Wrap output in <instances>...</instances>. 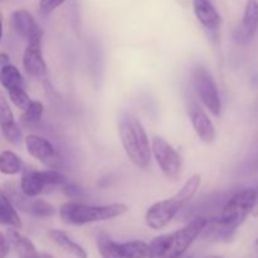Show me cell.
Here are the masks:
<instances>
[{"label":"cell","instance_id":"1","mask_svg":"<svg viewBox=\"0 0 258 258\" xmlns=\"http://www.w3.org/2000/svg\"><path fill=\"white\" fill-rule=\"evenodd\" d=\"M256 207V189L247 188L238 191L224 204L218 218L208 222L212 234L217 239H223V241L231 239L236 229L246 221L247 217Z\"/></svg>","mask_w":258,"mask_h":258},{"label":"cell","instance_id":"2","mask_svg":"<svg viewBox=\"0 0 258 258\" xmlns=\"http://www.w3.org/2000/svg\"><path fill=\"white\" fill-rule=\"evenodd\" d=\"M209 219L197 217L178 231L155 237L149 243V258H179L206 231Z\"/></svg>","mask_w":258,"mask_h":258},{"label":"cell","instance_id":"3","mask_svg":"<svg viewBox=\"0 0 258 258\" xmlns=\"http://www.w3.org/2000/svg\"><path fill=\"white\" fill-rule=\"evenodd\" d=\"M118 135L126 156L139 169H146L151 161V143L141 121L131 112L118 118Z\"/></svg>","mask_w":258,"mask_h":258},{"label":"cell","instance_id":"4","mask_svg":"<svg viewBox=\"0 0 258 258\" xmlns=\"http://www.w3.org/2000/svg\"><path fill=\"white\" fill-rule=\"evenodd\" d=\"M127 211L128 207L123 203L90 206L77 201H68L59 207L58 214L63 223L70 226H85L118 218L127 213Z\"/></svg>","mask_w":258,"mask_h":258},{"label":"cell","instance_id":"5","mask_svg":"<svg viewBox=\"0 0 258 258\" xmlns=\"http://www.w3.org/2000/svg\"><path fill=\"white\" fill-rule=\"evenodd\" d=\"M151 156H154L163 175L169 180H178L183 170V159L179 151L165 139L156 136L151 141Z\"/></svg>","mask_w":258,"mask_h":258},{"label":"cell","instance_id":"6","mask_svg":"<svg viewBox=\"0 0 258 258\" xmlns=\"http://www.w3.org/2000/svg\"><path fill=\"white\" fill-rule=\"evenodd\" d=\"M193 86L202 105L213 116L218 117L222 111L221 96L216 80L203 66H197L193 70Z\"/></svg>","mask_w":258,"mask_h":258},{"label":"cell","instance_id":"7","mask_svg":"<svg viewBox=\"0 0 258 258\" xmlns=\"http://www.w3.org/2000/svg\"><path fill=\"white\" fill-rule=\"evenodd\" d=\"M27 153L35 160L40 161L49 169H62L63 159L60 156L59 151L54 148L52 143L48 139L43 136L35 135V134H29L24 136L23 141Z\"/></svg>","mask_w":258,"mask_h":258},{"label":"cell","instance_id":"8","mask_svg":"<svg viewBox=\"0 0 258 258\" xmlns=\"http://www.w3.org/2000/svg\"><path fill=\"white\" fill-rule=\"evenodd\" d=\"M185 204L180 201L176 196L171 198L163 199L148 208L145 213V222L149 228L154 231L163 229L173 221L176 217V214L180 212V209Z\"/></svg>","mask_w":258,"mask_h":258},{"label":"cell","instance_id":"9","mask_svg":"<svg viewBox=\"0 0 258 258\" xmlns=\"http://www.w3.org/2000/svg\"><path fill=\"white\" fill-rule=\"evenodd\" d=\"M188 116L197 136L204 144H213L217 138L216 126L207 111L197 101H191L188 106Z\"/></svg>","mask_w":258,"mask_h":258},{"label":"cell","instance_id":"10","mask_svg":"<svg viewBox=\"0 0 258 258\" xmlns=\"http://www.w3.org/2000/svg\"><path fill=\"white\" fill-rule=\"evenodd\" d=\"M23 68L28 76L33 78H42L47 73V63L42 52V44L28 43L23 53Z\"/></svg>","mask_w":258,"mask_h":258},{"label":"cell","instance_id":"11","mask_svg":"<svg viewBox=\"0 0 258 258\" xmlns=\"http://www.w3.org/2000/svg\"><path fill=\"white\" fill-rule=\"evenodd\" d=\"M258 29V0H247L243 18L236 30V39L241 44H247L254 37Z\"/></svg>","mask_w":258,"mask_h":258},{"label":"cell","instance_id":"12","mask_svg":"<svg viewBox=\"0 0 258 258\" xmlns=\"http://www.w3.org/2000/svg\"><path fill=\"white\" fill-rule=\"evenodd\" d=\"M193 12L197 20L211 32H217L222 24V18L211 0H193Z\"/></svg>","mask_w":258,"mask_h":258},{"label":"cell","instance_id":"13","mask_svg":"<svg viewBox=\"0 0 258 258\" xmlns=\"http://www.w3.org/2000/svg\"><path fill=\"white\" fill-rule=\"evenodd\" d=\"M47 188L43 181L40 170L25 169L19 181V189L27 198H37Z\"/></svg>","mask_w":258,"mask_h":258},{"label":"cell","instance_id":"14","mask_svg":"<svg viewBox=\"0 0 258 258\" xmlns=\"http://www.w3.org/2000/svg\"><path fill=\"white\" fill-rule=\"evenodd\" d=\"M12 25L15 33L24 39H28L33 33L40 29L35 18L27 9H17L13 12Z\"/></svg>","mask_w":258,"mask_h":258},{"label":"cell","instance_id":"15","mask_svg":"<svg viewBox=\"0 0 258 258\" xmlns=\"http://www.w3.org/2000/svg\"><path fill=\"white\" fill-rule=\"evenodd\" d=\"M7 237L10 242V247H13L19 258H34L38 254L34 243L27 236L20 233L19 229L9 228L7 231Z\"/></svg>","mask_w":258,"mask_h":258},{"label":"cell","instance_id":"16","mask_svg":"<svg viewBox=\"0 0 258 258\" xmlns=\"http://www.w3.org/2000/svg\"><path fill=\"white\" fill-rule=\"evenodd\" d=\"M0 224L9 227V228L19 229V231L23 227L19 213L9 197L7 196L4 189H0Z\"/></svg>","mask_w":258,"mask_h":258},{"label":"cell","instance_id":"17","mask_svg":"<svg viewBox=\"0 0 258 258\" xmlns=\"http://www.w3.org/2000/svg\"><path fill=\"white\" fill-rule=\"evenodd\" d=\"M49 237L54 243H57L60 248L64 249L66 252L71 253L72 256L77 258H87L88 254L86 249L81 246L80 243L75 241L67 232L63 229H50Z\"/></svg>","mask_w":258,"mask_h":258},{"label":"cell","instance_id":"18","mask_svg":"<svg viewBox=\"0 0 258 258\" xmlns=\"http://www.w3.org/2000/svg\"><path fill=\"white\" fill-rule=\"evenodd\" d=\"M23 171V160L18 154L12 150L0 153V173L7 176L18 175Z\"/></svg>","mask_w":258,"mask_h":258},{"label":"cell","instance_id":"19","mask_svg":"<svg viewBox=\"0 0 258 258\" xmlns=\"http://www.w3.org/2000/svg\"><path fill=\"white\" fill-rule=\"evenodd\" d=\"M117 249L122 258H149V244L139 239L117 242Z\"/></svg>","mask_w":258,"mask_h":258},{"label":"cell","instance_id":"20","mask_svg":"<svg viewBox=\"0 0 258 258\" xmlns=\"http://www.w3.org/2000/svg\"><path fill=\"white\" fill-rule=\"evenodd\" d=\"M0 85L5 91L15 87H24V80L19 68L12 63L0 67Z\"/></svg>","mask_w":258,"mask_h":258},{"label":"cell","instance_id":"21","mask_svg":"<svg viewBox=\"0 0 258 258\" xmlns=\"http://www.w3.org/2000/svg\"><path fill=\"white\" fill-rule=\"evenodd\" d=\"M57 212V208L52 203L38 198V197L37 198H30L29 203L25 208V213L35 217V218H50V217H54Z\"/></svg>","mask_w":258,"mask_h":258},{"label":"cell","instance_id":"22","mask_svg":"<svg viewBox=\"0 0 258 258\" xmlns=\"http://www.w3.org/2000/svg\"><path fill=\"white\" fill-rule=\"evenodd\" d=\"M96 246L102 258H122L118 253L117 242L113 241L106 232H98L96 236Z\"/></svg>","mask_w":258,"mask_h":258},{"label":"cell","instance_id":"23","mask_svg":"<svg viewBox=\"0 0 258 258\" xmlns=\"http://www.w3.org/2000/svg\"><path fill=\"white\" fill-rule=\"evenodd\" d=\"M44 112V105L38 100H32L25 110H23L22 113V123L27 127H33L38 125L43 117Z\"/></svg>","mask_w":258,"mask_h":258},{"label":"cell","instance_id":"24","mask_svg":"<svg viewBox=\"0 0 258 258\" xmlns=\"http://www.w3.org/2000/svg\"><path fill=\"white\" fill-rule=\"evenodd\" d=\"M202 185V176L199 174H194L190 178L186 179L185 183L181 185V188L179 189L178 193L175 194L184 204L189 203L194 197L197 196V193L199 191Z\"/></svg>","mask_w":258,"mask_h":258},{"label":"cell","instance_id":"25","mask_svg":"<svg viewBox=\"0 0 258 258\" xmlns=\"http://www.w3.org/2000/svg\"><path fill=\"white\" fill-rule=\"evenodd\" d=\"M15 123H17V121H15L14 112H13L9 100L4 93L0 92V128L5 130V128L15 125Z\"/></svg>","mask_w":258,"mask_h":258},{"label":"cell","instance_id":"26","mask_svg":"<svg viewBox=\"0 0 258 258\" xmlns=\"http://www.w3.org/2000/svg\"><path fill=\"white\" fill-rule=\"evenodd\" d=\"M40 174H42L45 186H59V188H62L70 180L64 174L60 173L57 169L48 168L47 170H40Z\"/></svg>","mask_w":258,"mask_h":258},{"label":"cell","instance_id":"27","mask_svg":"<svg viewBox=\"0 0 258 258\" xmlns=\"http://www.w3.org/2000/svg\"><path fill=\"white\" fill-rule=\"evenodd\" d=\"M8 92V97H9L10 102L15 106L19 110H25L29 105L30 100L29 95H28L27 91L24 90V87H15L12 88V90L7 91Z\"/></svg>","mask_w":258,"mask_h":258},{"label":"cell","instance_id":"28","mask_svg":"<svg viewBox=\"0 0 258 258\" xmlns=\"http://www.w3.org/2000/svg\"><path fill=\"white\" fill-rule=\"evenodd\" d=\"M2 134L5 140L14 146L22 145L23 141H24V135H23V131L20 126L18 125V122L10 127L5 128V130H2Z\"/></svg>","mask_w":258,"mask_h":258},{"label":"cell","instance_id":"29","mask_svg":"<svg viewBox=\"0 0 258 258\" xmlns=\"http://www.w3.org/2000/svg\"><path fill=\"white\" fill-rule=\"evenodd\" d=\"M60 189H62V191L64 193V196L67 197V198L72 199V201H80V199H82L83 197H85L83 189L81 188L80 185H77L76 183H73V181L68 180Z\"/></svg>","mask_w":258,"mask_h":258},{"label":"cell","instance_id":"30","mask_svg":"<svg viewBox=\"0 0 258 258\" xmlns=\"http://www.w3.org/2000/svg\"><path fill=\"white\" fill-rule=\"evenodd\" d=\"M64 2L66 0H39V12L44 15L50 14L57 8L64 4Z\"/></svg>","mask_w":258,"mask_h":258},{"label":"cell","instance_id":"31","mask_svg":"<svg viewBox=\"0 0 258 258\" xmlns=\"http://www.w3.org/2000/svg\"><path fill=\"white\" fill-rule=\"evenodd\" d=\"M10 252V242L5 234L0 232V258H7Z\"/></svg>","mask_w":258,"mask_h":258},{"label":"cell","instance_id":"32","mask_svg":"<svg viewBox=\"0 0 258 258\" xmlns=\"http://www.w3.org/2000/svg\"><path fill=\"white\" fill-rule=\"evenodd\" d=\"M10 63V57L8 53H0V67H3V66H7Z\"/></svg>","mask_w":258,"mask_h":258},{"label":"cell","instance_id":"33","mask_svg":"<svg viewBox=\"0 0 258 258\" xmlns=\"http://www.w3.org/2000/svg\"><path fill=\"white\" fill-rule=\"evenodd\" d=\"M175 2L176 4L180 8H183V9H188L189 5H190V0H175Z\"/></svg>","mask_w":258,"mask_h":258},{"label":"cell","instance_id":"34","mask_svg":"<svg viewBox=\"0 0 258 258\" xmlns=\"http://www.w3.org/2000/svg\"><path fill=\"white\" fill-rule=\"evenodd\" d=\"M34 258H54V257L50 256L49 253H44V252H38V254Z\"/></svg>","mask_w":258,"mask_h":258},{"label":"cell","instance_id":"35","mask_svg":"<svg viewBox=\"0 0 258 258\" xmlns=\"http://www.w3.org/2000/svg\"><path fill=\"white\" fill-rule=\"evenodd\" d=\"M3 34H4V29H3V14L0 12V42L3 39Z\"/></svg>","mask_w":258,"mask_h":258},{"label":"cell","instance_id":"36","mask_svg":"<svg viewBox=\"0 0 258 258\" xmlns=\"http://www.w3.org/2000/svg\"><path fill=\"white\" fill-rule=\"evenodd\" d=\"M206 258H223V257H221V256H208Z\"/></svg>","mask_w":258,"mask_h":258},{"label":"cell","instance_id":"37","mask_svg":"<svg viewBox=\"0 0 258 258\" xmlns=\"http://www.w3.org/2000/svg\"><path fill=\"white\" fill-rule=\"evenodd\" d=\"M179 258H191V257H190V256H184V254H183V256L179 257Z\"/></svg>","mask_w":258,"mask_h":258},{"label":"cell","instance_id":"38","mask_svg":"<svg viewBox=\"0 0 258 258\" xmlns=\"http://www.w3.org/2000/svg\"><path fill=\"white\" fill-rule=\"evenodd\" d=\"M256 193H257V206H258V188L256 189Z\"/></svg>","mask_w":258,"mask_h":258},{"label":"cell","instance_id":"39","mask_svg":"<svg viewBox=\"0 0 258 258\" xmlns=\"http://www.w3.org/2000/svg\"><path fill=\"white\" fill-rule=\"evenodd\" d=\"M256 243H257V244H258V239H257V241H256Z\"/></svg>","mask_w":258,"mask_h":258}]
</instances>
